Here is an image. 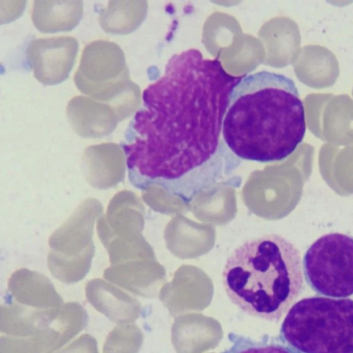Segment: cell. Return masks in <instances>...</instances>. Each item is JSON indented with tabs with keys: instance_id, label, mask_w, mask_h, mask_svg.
I'll return each instance as SVG.
<instances>
[{
	"instance_id": "cell-4",
	"label": "cell",
	"mask_w": 353,
	"mask_h": 353,
	"mask_svg": "<svg viewBox=\"0 0 353 353\" xmlns=\"http://www.w3.org/2000/svg\"><path fill=\"white\" fill-rule=\"evenodd\" d=\"M279 339L292 353H353V299L299 300L284 318Z\"/></svg>"
},
{
	"instance_id": "cell-5",
	"label": "cell",
	"mask_w": 353,
	"mask_h": 353,
	"mask_svg": "<svg viewBox=\"0 0 353 353\" xmlns=\"http://www.w3.org/2000/svg\"><path fill=\"white\" fill-rule=\"evenodd\" d=\"M74 80L81 93L113 107L121 121L139 105L137 86L130 79L124 53L112 41L96 40L88 43Z\"/></svg>"
},
{
	"instance_id": "cell-8",
	"label": "cell",
	"mask_w": 353,
	"mask_h": 353,
	"mask_svg": "<svg viewBox=\"0 0 353 353\" xmlns=\"http://www.w3.org/2000/svg\"><path fill=\"white\" fill-rule=\"evenodd\" d=\"M66 113L72 130L83 137L105 136L121 121L110 105L81 95L69 101Z\"/></svg>"
},
{
	"instance_id": "cell-3",
	"label": "cell",
	"mask_w": 353,
	"mask_h": 353,
	"mask_svg": "<svg viewBox=\"0 0 353 353\" xmlns=\"http://www.w3.org/2000/svg\"><path fill=\"white\" fill-rule=\"evenodd\" d=\"M301 255L276 234L256 237L228 256L222 281L230 300L247 314L279 321L303 290Z\"/></svg>"
},
{
	"instance_id": "cell-7",
	"label": "cell",
	"mask_w": 353,
	"mask_h": 353,
	"mask_svg": "<svg viewBox=\"0 0 353 353\" xmlns=\"http://www.w3.org/2000/svg\"><path fill=\"white\" fill-rule=\"evenodd\" d=\"M79 44L72 36L36 39L27 50L34 78L46 85L59 84L69 77L75 63Z\"/></svg>"
},
{
	"instance_id": "cell-9",
	"label": "cell",
	"mask_w": 353,
	"mask_h": 353,
	"mask_svg": "<svg viewBox=\"0 0 353 353\" xmlns=\"http://www.w3.org/2000/svg\"><path fill=\"white\" fill-rule=\"evenodd\" d=\"M83 8L81 1H34L31 19L42 32L70 31L81 19Z\"/></svg>"
},
{
	"instance_id": "cell-10",
	"label": "cell",
	"mask_w": 353,
	"mask_h": 353,
	"mask_svg": "<svg viewBox=\"0 0 353 353\" xmlns=\"http://www.w3.org/2000/svg\"><path fill=\"white\" fill-rule=\"evenodd\" d=\"M139 2L132 1H110L101 10L99 22L101 28L108 33L129 34L134 30L139 21Z\"/></svg>"
},
{
	"instance_id": "cell-6",
	"label": "cell",
	"mask_w": 353,
	"mask_h": 353,
	"mask_svg": "<svg viewBox=\"0 0 353 353\" xmlns=\"http://www.w3.org/2000/svg\"><path fill=\"white\" fill-rule=\"evenodd\" d=\"M302 264L307 283L317 294L336 299L353 295V236L323 235L307 248Z\"/></svg>"
},
{
	"instance_id": "cell-1",
	"label": "cell",
	"mask_w": 353,
	"mask_h": 353,
	"mask_svg": "<svg viewBox=\"0 0 353 353\" xmlns=\"http://www.w3.org/2000/svg\"><path fill=\"white\" fill-rule=\"evenodd\" d=\"M243 76L196 49L172 55L143 94L134 141L124 146L130 180L156 185L184 201L216 183L239 161L221 138L230 94Z\"/></svg>"
},
{
	"instance_id": "cell-11",
	"label": "cell",
	"mask_w": 353,
	"mask_h": 353,
	"mask_svg": "<svg viewBox=\"0 0 353 353\" xmlns=\"http://www.w3.org/2000/svg\"><path fill=\"white\" fill-rule=\"evenodd\" d=\"M230 346L221 353H292L278 339L268 334L259 339L230 332Z\"/></svg>"
},
{
	"instance_id": "cell-2",
	"label": "cell",
	"mask_w": 353,
	"mask_h": 353,
	"mask_svg": "<svg viewBox=\"0 0 353 353\" xmlns=\"http://www.w3.org/2000/svg\"><path fill=\"white\" fill-rule=\"evenodd\" d=\"M306 132L303 103L294 81L261 71L234 88L222 124L223 139L237 157L260 163L292 154Z\"/></svg>"
}]
</instances>
